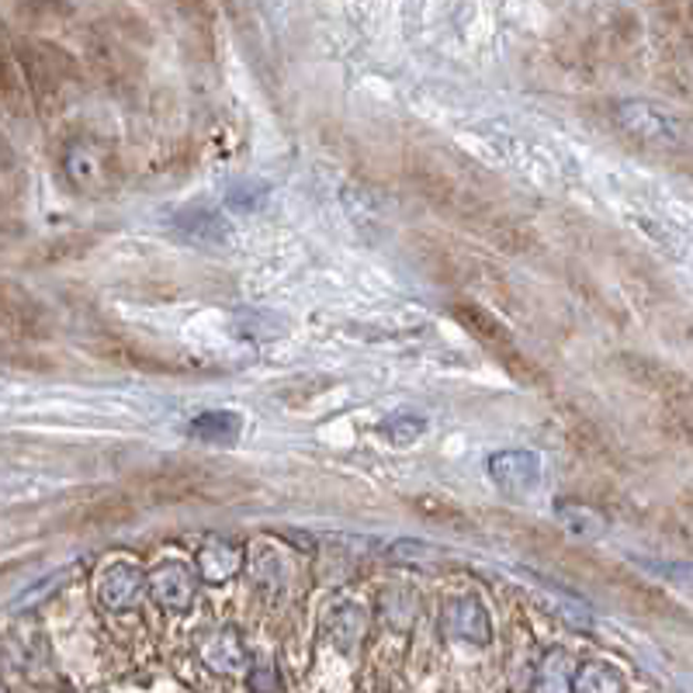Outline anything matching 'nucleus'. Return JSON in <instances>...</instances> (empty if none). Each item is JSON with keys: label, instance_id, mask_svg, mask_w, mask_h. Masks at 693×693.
Masks as SVG:
<instances>
[{"label": "nucleus", "instance_id": "f257e3e1", "mask_svg": "<svg viewBox=\"0 0 693 693\" xmlns=\"http://www.w3.org/2000/svg\"><path fill=\"white\" fill-rule=\"evenodd\" d=\"M441 628H444V634L451 641H458V645H479L482 649V645H490V641H493L490 613H485V607L475 597H454V600H448Z\"/></svg>", "mask_w": 693, "mask_h": 693}, {"label": "nucleus", "instance_id": "f03ea898", "mask_svg": "<svg viewBox=\"0 0 693 693\" xmlns=\"http://www.w3.org/2000/svg\"><path fill=\"white\" fill-rule=\"evenodd\" d=\"M195 589H198V576L191 573L188 561L170 558L149 573V597L170 613H185L195 603Z\"/></svg>", "mask_w": 693, "mask_h": 693}, {"label": "nucleus", "instance_id": "7ed1b4c3", "mask_svg": "<svg viewBox=\"0 0 693 693\" xmlns=\"http://www.w3.org/2000/svg\"><path fill=\"white\" fill-rule=\"evenodd\" d=\"M618 122H621V128L628 136H634L641 143H652V146H662V143L670 146L680 136L676 122L665 112L645 105V101H621V105H618Z\"/></svg>", "mask_w": 693, "mask_h": 693}, {"label": "nucleus", "instance_id": "20e7f679", "mask_svg": "<svg viewBox=\"0 0 693 693\" xmlns=\"http://www.w3.org/2000/svg\"><path fill=\"white\" fill-rule=\"evenodd\" d=\"M490 479L510 496L534 493V485L542 482V458L534 451H500L490 458Z\"/></svg>", "mask_w": 693, "mask_h": 693}, {"label": "nucleus", "instance_id": "39448f33", "mask_svg": "<svg viewBox=\"0 0 693 693\" xmlns=\"http://www.w3.org/2000/svg\"><path fill=\"white\" fill-rule=\"evenodd\" d=\"M143 589H149V576H143L133 561H112L97 576V600L108 610H128L139 603Z\"/></svg>", "mask_w": 693, "mask_h": 693}, {"label": "nucleus", "instance_id": "423d86ee", "mask_svg": "<svg viewBox=\"0 0 693 693\" xmlns=\"http://www.w3.org/2000/svg\"><path fill=\"white\" fill-rule=\"evenodd\" d=\"M201 659L209 670L216 673H243L246 665H250V655L243 649V641H240V631L237 628H219V631H209L201 638V645H198Z\"/></svg>", "mask_w": 693, "mask_h": 693}, {"label": "nucleus", "instance_id": "0eeeda50", "mask_svg": "<svg viewBox=\"0 0 693 693\" xmlns=\"http://www.w3.org/2000/svg\"><path fill=\"white\" fill-rule=\"evenodd\" d=\"M188 433L195 441H204V444H219V448H233L243 433V420L237 413H229V409H209V413H201L191 420Z\"/></svg>", "mask_w": 693, "mask_h": 693}, {"label": "nucleus", "instance_id": "6e6552de", "mask_svg": "<svg viewBox=\"0 0 693 693\" xmlns=\"http://www.w3.org/2000/svg\"><path fill=\"white\" fill-rule=\"evenodd\" d=\"M240 566H243V552L233 542H222V537H209L198 552V573H201V579H209V582L229 579Z\"/></svg>", "mask_w": 693, "mask_h": 693}, {"label": "nucleus", "instance_id": "1a4fd4ad", "mask_svg": "<svg viewBox=\"0 0 693 693\" xmlns=\"http://www.w3.org/2000/svg\"><path fill=\"white\" fill-rule=\"evenodd\" d=\"M555 517L558 524L566 527L573 537H579V542H600V537L607 534V521L600 517L597 510H589L582 503H569V500H561L555 506Z\"/></svg>", "mask_w": 693, "mask_h": 693}, {"label": "nucleus", "instance_id": "9d476101", "mask_svg": "<svg viewBox=\"0 0 693 693\" xmlns=\"http://www.w3.org/2000/svg\"><path fill=\"white\" fill-rule=\"evenodd\" d=\"M174 225L195 243H222L225 240V222L209 209H188L174 219Z\"/></svg>", "mask_w": 693, "mask_h": 693}, {"label": "nucleus", "instance_id": "9b49d317", "mask_svg": "<svg viewBox=\"0 0 693 693\" xmlns=\"http://www.w3.org/2000/svg\"><path fill=\"white\" fill-rule=\"evenodd\" d=\"M573 690H579V693L624 690V680H621L618 673H613V665H603V662H586V665H576Z\"/></svg>", "mask_w": 693, "mask_h": 693}, {"label": "nucleus", "instance_id": "f8f14e48", "mask_svg": "<svg viewBox=\"0 0 693 693\" xmlns=\"http://www.w3.org/2000/svg\"><path fill=\"white\" fill-rule=\"evenodd\" d=\"M423 430H427V420L417 417V413H392L389 420H385L378 427V433L385 441H389L392 448H409L413 441L423 438Z\"/></svg>", "mask_w": 693, "mask_h": 693}, {"label": "nucleus", "instance_id": "ddd939ff", "mask_svg": "<svg viewBox=\"0 0 693 693\" xmlns=\"http://www.w3.org/2000/svg\"><path fill=\"white\" fill-rule=\"evenodd\" d=\"M361 634H365V607L344 603L333 610V638H337L340 649H350Z\"/></svg>", "mask_w": 693, "mask_h": 693}, {"label": "nucleus", "instance_id": "4468645a", "mask_svg": "<svg viewBox=\"0 0 693 693\" xmlns=\"http://www.w3.org/2000/svg\"><path fill=\"white\" fill-rule=\"evenodd\" d=\"M66 170H70V177L81 188H91L97 177H101V164L91 157V153L84 149V146H73L70 149V157H66Z\"/></svg>", "mask_w": 693, "mask_h": 693}, {"label": "nucleus", "instance_id": "2eb2a0df", "mask_svg": "<svg viewBox=\"0 0 693 693\" xmlns=\"http://www.w3.org/2000/svg\"><path fill=\"white\" fill-rule=\"evenodd\" d=\"M264 198H267V185L264 181H240V185L229 188L225 201L233 204V209H240V212H253V209H261Z\"/></svg>", "mask_w": 693, "mask_h": 693}, {"label": "nucleus", "instance_id": "dca6fc26", "mask_svg": "<svg viewBox=\"0 0 693 693\" xmlns=\"http://www.w3.org/2000/svg\"><path fill=\"white\" fill-rule=\"evenodd\" d=\"M73 573H76V569H63V573H56L53 579H42V582H39V589H32V594L18 597V600H14V607H29V603H35V600L49 597V594H56V589H60V582L73 579Z\"/></svg>", "mask_w": 693, "mask_h": 693}]
</instances>
